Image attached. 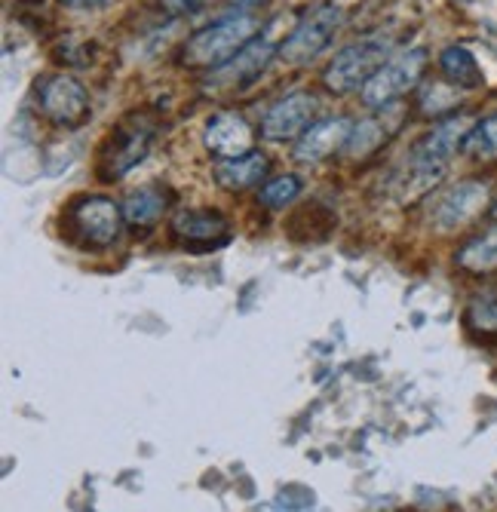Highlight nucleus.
<instances>
[{
	"label": "nucleus",
	"instance_id": "1",
	"mask_svg": "<svg viewBox=\"0 0 497 512\" xmlns=\"http://www.w3.org/2000/svg\"><path fill=\"white\" fill-rule=\"evenodd\" d=\"M261 22L258 16L240 10V13H228V16H221L215 19L212 25L200 28L188 46H185V53H182V62L188 68H221V65H228L237 53H243L246 46L258 37Z\"/></svg>",
	"mask_w": 497,
	"mask_h": 512
},
{
	"label": "nucleus",
	"instance_id": "2",
	"mask_svg": "<svg viewBox=\"0 0 497 512\" xmlns=\"http://www.w3.org/2000/svg\"><path fill=\"white\" fill-rule=\"evenodd\" d=\"M390 56H393V37L390 34H369L363 40L344 46L341 53H335V59L323 71V83L332 92H338V96H344V92H356L387 65Z\"/></svg>",
	"mask_w": 497,
	"mask_h": 512
},
{
	"label": "nucleus",
	"instance_id": "3",
	"mask_svg": "<svg viewBox=\"0 0 497 512\" xmlns=\"http://www.w3.org/2000/svg\"><path fill=\"white\" fill-rule=\"evenodd\" d=\"M344 13L335 4L310 10L280 43V59L286 65H310L320 53H326L335 34L341 31Z\"/></svg>",
	"mask_w": 497,
	"mask_h": 512
},
{
	"label": "nucleus",
	"instance_id": "4",
	"mask_svg": "<svg viewBox=\"0 0 497 512\" xmlns=\"http://www.w3.org/2000/svg\"><path fill=\"white\" fill-rule=\"evenodd\" d=\"M424 68H427V50H424V46H412V50L393 53L387 59V65L363 89H359L363 105H369V108L393 105L399 96H405V92L418 86Z\"/></svg>",
	"mask_w": 497,
	"mask_h": 512
},
{
	"label": "nucleus",
	"instance_id": "5",
	"mask_svg": "<svg viewBox=\"0 0 497 512\" xmlns=\"http://www.w3.org/2000/svg\"><path fill=\"white\" fill-rule=\"evenodd\" d=\"M71 230L93 249H108L120 240V230L126 224L123 206H117L111 197H83L68 212Z\"/></svg>",
	"mask_w": 497,
	"mask_h": 512
},
{
	"label": "nucleus",
	"instance_id": "6",
	"mask_svg": "<svg viewBox=\"0 0 497 512\" xmlns=\"http://www.w3.org/2000/svg\"><path fill=\"white\" fill-rule=\"evenodd\" d=\"M320 111V102L310 92H292L267 108L261 120V135L267 142H298V138L313 126V117Z\"/></svg>",
	"mask_w": 497,
	"mask_h": 512
},
{
	"label": "nucleus",
	"instance_id": "7",
	"mask_svg": "<svg viewBox=\"0 0 497 512\" xmlns=\"http://www.w3.org/2000/svg\"><path fill=\"white\" fill-rule=\"evenodd\" d=\"M37 102H40V111L47 120H53L56 126H80L86 117H89V96L86 89L68 77V74H53L43 80L40 92H37Z\"/></svg>",
	"mask_w": 497,
	"mask_h": 512
},
{
	"label": "nucleus",
	"instance_id": "8",
	"mask_svg": "<svg viewBox=\"0 0 497 512\" xmlns=\"http://www.w3.org/2000/svg\"><path fill=\"white\" fill-rule=\"evenodd\" d=\"M488 203V184L482 181H458L445 188L430 209V221L436 230H458L473 221Z\"/></svg>",
	"mask_w": 497,
	"mask_h": 512
},
{
	"label": "nucleus",
	"instance_id": "9",
	"mask_svg": "<svg viewBox=\"0 0 497 512\" xmlns=\"http://www.w3.org/2000/svg\"><path fill=\"white\" fill-rule=\"evenodd\" d=\"M470 126H473V123H470L467 117H451V120L433 126V129L421 138V142L412 148V154L405 157V160L415 163V166H424V169H433V172H442V175H445L451 157H455V154L464 148V138H467Z\"/></svg>",
	"mask_w": 497,
	"mask_h": 512
},
{
	"label": "nucleus",
	"instance_id": "10",
	"mask_svg": "<svg viewBox=\"0 0 497 512\" xmlns=\"http://www.w3.org/2000/svg\"><path fill=\"white\" fill-rule=\"evenodd\" d=\"M274 53H280L277 46V37H274V28H264L243 53H237L228 65L215 68L212 80L215 86H228V89H243L246 83H252L255 77L264 74V68L274 59Z\"/></svg>",
	"mask_w": 497,
	"mask_h": 512
},
{
	"label": "nucleus",
	"instance_id": "11",
	"mask_svg": "<svg viewBox=\"0 0 497 512\" xmlns=\"http://www.w3.org/2000/svg\"><path fill=\"white\" fill-rule=\"evenodd\" d=\"M350 132H353V120H347V117L316 120V123L298 138V142H295L292 157H295L298 163H323L326 157L344 151Z\"/></svg>",
	"mask_w": 497,
	"mask_h": 512
},
{
	"label": "nucleus",
	"instance_id": "12",
	"mask_svg": "<svg viewBox=\"0 0 497 512\" xmlns=\"http://www.w3.org/2000/svg\"><path fill=\"white\" fill-rule=\"evenodd\" d=\"M203 145L221 157V160H234L252 151V126L246 123V117L221 111L215 114L206 129H203Z\"/></svg>",
	"mask_w": 497,
	"mask_h": 512
},
{
	"label": "nucleus",
	"instance_id": "13",
	"mask_svg": "<svg viewBox=\"0 0 497 512\" xmlns=\"http://www.w3.org/2000/svg\"><path fill=\"white\" fill-rule=\"evenodd\" d=\"M111 135L114 138H111V148H108L105 160H102V175L105 178H120L132 166H139L145 160V154H148V148L154 142V132L148 126H142V123H135L132 129L120 126Z\"/></svg>",
	"mask_w": 497,
	"mask_h": 512
},
{
	"label": "nucleus",
	"instance_id": "14",
	"mask_svg": "<svg viewBox=\"0 0 497 512\" xmlns=\"http://www.w3.org/2000/svg\"><path fill=\"white\" fill-rule=\"evenodd\" d=\"M228 218L215 209H178L172 215V234L178 240H185L188 246H212V243H224L228 240Z\"/></svg>",
	"mask_w": 497,
	"mask_h": 512
},
{
	"label": "nucleus",
	"instance_id": "15",
	"mask_svg": "<svg viewBox=\"0 0 497 512\" xmlns=\"http://www.w3.org/2000/svg\"><path fill=\"white\" fill-rule=\"evenodd\" d=\"M267 172H270V160L258 151H249L234 160H221L215 166V181L228 191H246L252 184L264 181Z\"/></svg>",
	"mask_w": 497,
	"mask_h": 512
},
{
	"label": "nucleus",
	"instance_id": "16",
	"mask_svg": "<svg viewBox=\"0 0 497 512\" xmlns=\"http://www.w3.org/2000/svg\"><path fill=\"white\" fill-rule=\"evenodd\" d=\"M439 68H442L445 80L451 86H458V89H479L485 83V74H482L476 56L461 43L445 46L442 56H439Z\"/></svg>",
	"mask_w": 497,
	"mask_h": 512
},
{
	"label": "nucleus",
	"instance_id": "17",
	"mask_svg": "<svg viewBox=\"0 0 497 512\" xmlns=\"http://www.w3.org/2000/svg\"><path fill=\"white\" fill-rule=\"evenodd\" d=\"M166 212V191L160 188H139L123 200V218L135 230L154 227Z\"/></svg>",
	"mask_w": 497,
	"mask_h": 512
},
{
	"label": "nucleus",
	"instance_id": "18",
	"mask_svg": "<svg viewBox=\"0 0 497 512\" xmlns=\"http://www.w3.org/2000/svg\"><path fill=\"white\" fill-rule=\"evenodd\" d=\"M390 138V126L384 123V117H366L353 123V132L344 145V157L350 160H363L369 154H375L384 142Z\"/></svg>",
	"mask_w": 497,
	"mask_h": 512
},
{
	"label": "nucleus",
	"instance_id": "19",
	"mask_svg": "<svg viewBox=\"0 0 497 512\" xmlns=\"http://www.w3.org/2000/svg\"><path fill=\"white\" fill-rule=\"evenodd\" d=\"M458 264L464 270H473V273H491L497 270V227L488 230V234L470 240L461 252H458Z\"/></svg>",
	"mask_w": 497,
	"mask_h": 512
},
{
	"label": "nucleus",
	"instance_id": "20",
	"mask_svg": "<svg viewBox=\"0 0 497 512\" xmlns=\"http://www.w3.org/2000/svg\"><path fill=\"white\" fill-rule=\"evenodd\" d=\"M461 151L470 160H497V114L470 126Z\"/></svg>",
	"mask_w": 497,
	"mask_h": 512
},
{
	"label": "nucleus",
	"instance_id": "21",
	"mask_svg": "<svg viewBox=\"0 0 497 512\" xmlns=\"http://www.w3.org/2000/svg\"><path fill=\"white\" fill-rule=\"evenodd\" d=\"M301 191H304V184H301L298 175H292V172L289 175H277V178L264 181V188L258 194V203L267 206V209H286V206H292L301 197Z\"/></svg>",
	"mask_w": 497,
	"mask_h": 512
},
{
	"label": "nucleus",
	"instance_id": "22",
	"mask_svg": "<svg viewBox=\"0 0 497 512\" xmlns=\"http://www.w3.org/2000/svg\"><path fill=\"white\" fill-rule=\"evenodd\" d=\"M470 322L479 332L497 329V295L494 292H482L470 301Z\"/></svg>",
	"mask_w": 497,
	"mask_h": 512
},
{
	"label": "nucleus",
	"instance_id": "23",
	"mask_svg": "<svg viewBox=\"0 0 497 512\" xmlns=\"http://www.w3.org/2000/svg\"><path fill=\"white\" fill-rule=\"evenodd\" d=\"M455 105H458V92L451 89V86H442V83H436L424 96L427 114H439V111H448V108H455Z\"/></svg>",
	"mask_w": 497,
	"mask_h": 512
},
{
	"label": "nucleus",
	"instance_id": "24",
	"mask_svg": "<svg viewBox=\"0 0 497 512\" xmlns=\"http://www.w3.org/2000/svg\"><path fill=\"white\" fill-rule=\"evenodd\" d=\"M203 4H206V0H163V10L169 16H185V13H194Z\"/></svg>",
	"mask_w": 497,
	"mask_h": 512
},
{
	"label": "nucleus",
	"instance_id": "25",
	"mask_svg": "<svg viewBox=\"0 0 497 512\" xmlns=\"http://www.w3.org/2000/svg\"><path fill=\"white\" fill-rule=\"evenodd\" d=\"M59 4H65L71 10H99L108 4V0H59Z\"/></svg>",
	"mask_w": 497,
	"mask_h": 512
},
{
	"label": "nucleus",
	"instance_id": "26",
	"mask_svg": "<svg viewBox=\"0 0 497 512\" xmlns=\"http://www.w3.org/2000/svg\"><path fill=\"white\" fill-rule=\"evenodd\" d=\"M231 4H234L237 10H249V7H258V4H264V0H231Z\"/></svg>",
	"mask_w": 497,
	"mask_h": 512
},
{
	"label": "nucleus",
	"instance_id": "27",
	"mask_svg": "<svg viewBox=\"0 0 497 512\" xmlns=\"http://www.w3.org/2000/svg\"><path fill=\"white\" fill-rule=\"evenodd\" d=\"M491 215H494V218H497V203H494V209H491Z\"/></svg>",
	"mask_w": 497,
	"mask_h": 512
}]
</instances>
